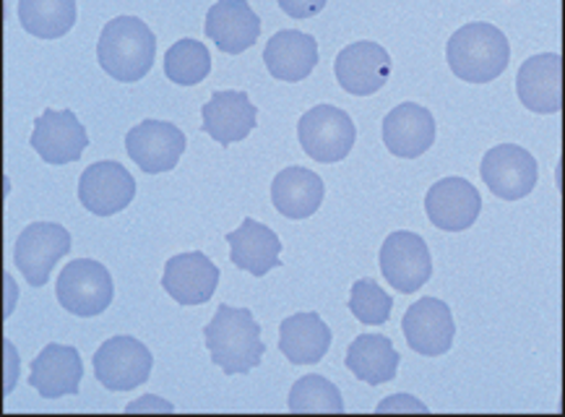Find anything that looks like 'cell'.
<instances>
[{
    "label": "cell",
    "mask_w": 565,
    "mask_h": 417,
    "mask_svg": "<svg viewBox=\"0 0 565 417\" xmlns=\"http://www.w3.org/2000/svg\"><path fill=\"white\" fill-rule=\"evenodd\" d=\"M136 199L134 175L120 162H94L82 172L78 181V201L86 212L97 217H113Z\"/></svg>",
    "instance_id": "obj_11"
},
{
    "label": "cell",
    "mask_w": 565,
    "mask_h": 417,
    "mask_svg": "<svg viewBox=\"0 0 565 417\" xmlns=\"http://www.w3.org/2000/svg\"><path fill=\"white\" fill-rule=\"evenodd\" d=\"M71 250V233L55 222H34L21 229L13 264L32 287H45L53 277L55 264Z\"/></svg>",
    "instance_id": "obj_7"
},
{
    "label": "cell",
    "mask_w": 565,
    "mask_h": 417,
    "mask_svg": "<svg viewBox=\"0 0 565 417\" xmlns=\"http://www.w3.org/2000/svg\"><path fill=\"white\" fill-rule=\"evenodd\" d=\"M128 157L143 172L159 175L178 168L180 157L185 152V133L168 120H141L126 136Z\"/></svg>",
    "instance_id": "obj_10"
},
{
    "label": "cell",
    "mask_w": 565,
    "mask_h": 417,
    "mask_svg": "<svg viewBox=\"0 0 565 417\" xmlns=\"http://www.w3.org/2000/svg\"><path fill=\"white\" fill-rule=\"evenodd\" d=\"M334 74L344 92L354 97H371L386 86L391 76L388 50L379 42H352L337 55Z\"/></svg>",
    "instance_id": "obj_14"
},
{
    "label": "cell",
    "mask_w": 565,
    "mask_h": 417,
    "mask_svg": "<svg viewBox=\"0 0 565 417\" xmlns=\"http://www.w3.org/2000/svg\"><path fill=\"white\" fill-rule=\"evenodd\" d=\"M154 355L136 336H113L94 355V376L110 392H134L147 384Z\"/></svg>",
    "instance_id": "obj_6"
},
{
    "label": "cell",
    "mask_w": 565,
    "mask_h": 417,
    "mask_svg": "<svg viewBox=\"0 0 565 417\" xmlns=\"http://www.w3.org/2000/svg\"><path fill=\"white\" fill-rule=\"evenodd\" d=\"M381 271L388 285L402 295L425 287L433 275V258L425 237L409 229L391 233L381 248Z\"/></svg>",
    "instance_id": "obj_8"
},
{
    "label": "cell",
    "mask_w": 565,
    "mask_h": 417,
    "mask_svg": "<svg viewBox=\"0 0 565 417\" xmlns=\"http://www.w3.org/2000/svg\"><path fill=\"white\" fill-rule=\"evenodd\" d=\"M82 378L84 363L78 350L68 348V344H47V348L34 357L29 384H32V389L38 392L40 397L57 399L78 394Z\"/></svg>",
    "instance_id": "obj_21"
},
{
    "label": "cell",
    "mask_w": 565,
    "mask_h": 417,
    "mask_svg": "<svg viewBox=\"0 0 565 417\" xmlns=\"http://www.w3.org/2000/svg\"><path fill=\"white\" fill-rule=\"evenodd\" d=\"M206 38L222 53L241 55L260 38V19L248 0H216L206 13Z\"/></svg>",
    "instance_id": "obj_20"
},
{
    "label": "cell",
    "mask_w": 565,
    "mask_h": 417,
    "mask_svg": "<svg viewBox=\"0 0 565 417\" xmlns=\"http://www.w3.org/2000/svg\"><path fill=\"white\" fill-rule=\"evenodd\" d=\"M448 68L467 84H490L509 68L511 45L505 34L488 21H472L456 29L446 45Z\"/></svg>",
    "instance_id": "obj_2"
},
{
    "label": "cell",
    "mask_w": 565,
    "mask_h": 417,
    "mask_svg": "<svg viewBox=\"0 0 565 417\" xmlns=\"http://www.w3.org/2000/svg\"><path fill=\"white\" fill-rule=\"evenodd\" d=\"M480 172L484 185L503 201H519L529 196L540 178L537 160L524 147H516V143L492 147L482 157Z\"/></svg>",
    "instance_id": "obj_9"
},
{
    "label": "cell",
    "mask_w": 565,
    "mask_h": 417,
    "mask_svg": "<svg viewBox=\"0 0 565 417\" xmlns=\"http://www.w3.org/2000/svg\"><path fill=\"white\" fill-rule=\"evenodd\" d=\"M157 38L136 17H118L107 21L97 42V61L115 82L134 84L154 66Z\"/></svg>",
    "instance_id": "obj_3"
},
{
    "label": "cell",
    "mask_w": 565,
    "mask_h": 417,
    "mask_svg": "<svg viewBox=\"0 0 565 417\" xmlns=\"http://www.w3.org/2000/svg\"><path fill=\"white\" fill-rule=\"evenodd\" d=\"M297 139L310 160L334 164L352 152L358 131L344 110L334 105H316L297 124Z\"/></svg>",
    "instance_id": "obj_5"
},
{
    "label": "cell",
    "mask_w": 565,
    "mask_h": 417,
    "mask_svg": "<svg viewBox=\"0 0 565 417\" xmlns=\"http://www.w3.org/2000/svg\"><path fill=\"white\" fill-rule=\"evenodd\" d=\"M279 9L287 13L289 19H313L326 9V0H277Z\"/></svg>",
    "instance_id": "obj_31"
},
{
    "label": "cell",
    "mask_w": 565,
    "mask_h": 417,
    "mask_svg": "<svg viewBox=\"0 0 565 417\" xmlns=\"http://www.w3.org/2000/svg\"><path fill=\"white\" fill-rule=\"evenodd\" d=\"M206 350L212 363L224 376H248L264 363L266 344L260 340V323L248 308L220 306L204 329Z\"/></svg>",
    "instance_id": "obj_1"
},
{
    "label": "cell",
    "mask_w": 565,
    "mask_h": 417,
    "mask_svg": "<svg viewBox=\"0 0 565 417\" xmlns=\"http://www.w3.org/2000/svg\"><path fill=\"white\" fill-rule=\"evenodd\" d=\"M57 303L63 311L92 319L113 306L115 285L110 271L94 258H76L57 275Z\"/></svg>",
    "instance_id": "obj_4"
},
{
    "label": "cell",
    "mask_w": 565,
    "mask_h": 417,
    "mask_svg": "<svg viewBox=\"0 0 565 417\" xmlns=\"http://www.w3.org/2000/svg\"><path fill=\"white\" fill-rule=\"evenodd\" d=\"M383 143L402 160L423 157L436 143V118L423 105H398L383 118Z\"/></svg>",
    "instance_id": "obj_18"
},
{
    "label": "cell",
    "mask_w": 565,
    "mask_h": 417,
    "mask_svg": "<svg viewBox=\"0 0 565 417\" xmlns=\"http://www.w3.org/2000/svg\"><path fill=\"white\" fill-rule=\"evenodd\" d=\"M216 285H220V269L201 250H188V254L172 256L164 264L162 287L172 300L180 306H204L214 298Z\"/></svg>",
    "instance_id": "obj_15"
},
{
    "label": "cell",
    "mask_w": 565,
    "mask_h": 417,
    "mask_svg": "<svg viewBox=\"0 0 565 417\" xmlns=\"http://www.w3.org/2000/svg\"><path fill=\"white\" fill-rule=\"evenodd\" d=\"M326 185L321 175L308 168H285L271 183V201L287 220H308L321 209Z\"/></svg>",
    "instance_id": "obj_24"
},
{
    "label": "cell",
    "mask_w": 565,
    "mask_h": 417,
    "mask_svg": "<svg viewBox=\"0 0 565 417\" xmlns=\"http://www.w3.org/2000/svg\"><path fill=\"white\" fill-rule=\"evenodd\" d=\"M402 332L404 340L409 344V350H415L417 355H446V352L451 350L456 334L451 308L438 298L417 300V303L409 306L407 313H404Z\"/></svg>",
    "instance_id": "obj_13"
},
{
    "label": "cell",
    "mask_w": 565,
    "mask_h": 417,
    "mask_svg": "<svg viewBox=\"0 0 565 417\" xmlns=\"http://www.w3.org/2000/svg\"><path fill=\"white\" fill-rule=\"evenodd\" d=\"M32 147L42 157V162L61 168V164L82 160L86 147H89V136H86V128L74 110H53L50 107L34 120Z\"/></svg>",
    "instance_id": "obj_12"
},
{
    "label": "cell",
    "mask_w": 565,
    "mask_h": 417,
    "mask_svg": "<svg viewBox=\"0 0 565 417\" xmlns=\"http://www.w3.org/2000/svg\"><path fill=\"white\" fill-rule=\"evenodd\" d=\"M209 71H212V55H209L204 42L185 38L164 53V76L172 84H201L209 76Z\"/></svg>",
    "instance_id": "obj_28"
},
{
    "label": "cell",
    "mask_w": 565,
    "mask_h": 417,
    "mask_svg": "<svg viewBox=\"0 0 565 417\" xmlns=\"http://www.w3.org/2000/svg\"><path fill=\"white\" fill-rule=\"evenodd\" d=\"M264 63L274 78L297 84L313 74L318 66V42L313 34L300 32V29H285L266 42Z\"/></svg>",
    "instance_id": "obj_22"
},
{
    "label": "cell",
    "mask_w": 565,
    "mask_h": 417,
    "mask_svg": "<svg viewBox=\"0 0 565 417\" xmlns=\"http://www.w3.org/2000/svg\"><path fill=\"white\" fill-rule=\"evenodd\" d=\"M425 212L433 225L446 233L469 229L482 212V196L472 183L463 178H444L427 191Z\"/></svg>",
    "instance_id": "obj_16"
},
{
    "label": "cell",
    "mask_w": 565,
    "mask_h": 417,
    "mask_svg": "<svg viewBox=\"0 0 565 417\" xmlns=\"http://www.w3.org/2000/svg\"><path fill=\"white\" fill-rule=\"evenodd\" d=\"M204 126L201 131L212 136L216 143L230 147V143L243 141L258 120V107L250 105V97L245 92L224 89L214 92L212 99L201 107Z\"/></svg>",
    "instance_id": "obj_19"
},
{
    "label": "cell",
    "mask_w": 565,
    "mask_h": 417,
    "mask_svg": "<svg viewBox=\"0 0 565 417\" xmlns=\"http://www.w3.org/2000/svg\"><path fill=\"white\" fill-rule=\"evenodd\" d=\"M394 298L375 282V279H358L350 292V311L354 319L367 323V327H383L388 321Z\"/></svg>",
    "instance_id": "obj_30"
},
{
    "label": "cell",
    "mask_w": 565,
    "mask_h": 417,
    "mask_svg": "<svg viewBox=\"0 0 565 417\" xmlns=\"http://www.w3.org/2000/svg\"><path fill=\"white\" fill-rule=\"evenodd\" d=\"M287 405L292 413H344L342 392L318 373L295 381Z\"/></svg>",
    "instance_id": "obj_29"
},
{
    "label": "cell",
    "mask_w": 565,
    "mask_h": 417,
    "mask_svg": "<svg viewBox=\"0 0 565 417\" xmlns=\"http://www.w3.org/2000/svg\"><path fill=\"white\" fill-rule=\"evenodd\" d=\"M331 348V329L318 313H295L281 321L279 350L292 365H316Z\"/></svg>",
    "instance_id": "obj_25"
},
{
    "label": "cell",
    "mask_w": 565,
    "mask_h": 417,
    "mask_svg": "<svg viewBox=\"0 0 565 417\" xmlns=\"http://www.w3.org/2000/svg\"><path fill=\"white\" fill-rule=\"evenodd\" d=\"M398 361L402 355L396 352L394 342L383 334H360L347 350V368L352 371V376L371 386L388 384L391 378H396Z\"/></svg>",
    "instance_id": "obj_26"
},
{
    "label": "cell",
    "mask_w": 565,
    "mask_h": 417,
    "mask_svg": "<svg viewBox=\"0 0 565 417\" xmlns=\"http://www.w3.org/2000/svg\"><path fill=\"white\" fill-rule=\"evenodd\" d=\"M516 95L526 110L555 115L563 107V57L557 53L532 55L516 76Z\"/></svg>",
    "instance_id": "obj_17"
},
{
    "label": "cell",
    "mask_w": 565,
    "mask_h": 417,
    "mask_svg": "<svg viewBox=\"0 0 565 417\" xmlns=\"http://www.w3.org/2000/svg\"><path fill=\"white\" fill-rule=\"evenodd\" d=\"M76 0H19V21L32 38L61 40L76 24Z\"/></svg>",
    "instance_id": "obj_27"
},
{
    "label": "cell",
    "mask_w": 565,
    "mask_h": 417,
    "mask_svg": "<svg viewBox=\"0 0 565 417\" xmlns=\"http://www.w3.org/2000/svg\"><path fill=\"white\" fill-rule=\"evenodd\" d=\"M230 243V258L237 269L250 271L253 277L269 275L271 269L281 266V240L271 227L264 222H256L253 217H245L243 225L227 233Z\"/></svg>",
    "instance_id": "obj_23"
},
{
    "label": "cell",
    "mask_w": 565,
    "mask_h": 417,
    "mask_svg": "<svg viewBox=\"0 0 565 417\" xmlns=\"http://www.w3.org/2000/svg\"><path fill=\"white\" fill-rule=\"evenodd\" d=\"M391 409H417V413H425L427 407L419 405V402H415L412 397H407V394H396L394 399H386L379 405V413H391Z\"/></svg>",
    "instance_id": "obj_32"
}]
</instances>
